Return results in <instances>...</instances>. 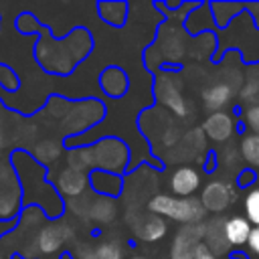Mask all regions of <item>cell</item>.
<instances>
[{
    "label": "cell",
    "mask_w": 259,
    "mask_h": 259,
    "mask_svg": "<svg viewBox=\"0 0 259 259\" xmlns=\"http://www.w3.org/2000/svg\"><path fill=\"white\" fill-rule=\"evenodd\" d=\"M243 208H245V219L251 225H257L259 227V186H251L245 192Z\"/></svg>",
    "instance_id": "ba28073f"
},
{
    "label": "cell",
    "mask_w": 259,
    "mask_h": 259,
    "mask_svg": "<svg viewBox=\"0 0 259 259\" xmlns=\"http://www.w3.org/2000/svg\"><path fill=\"white\" fill-rule=\"evenodd\" d=\"M241 156L247 164L259 166V134H249L241 140Z\"/></svg>",
    "instance_id": "9c48e42d"
},
{
    "label": "cell",
    "mask_w": 259,
    "mask_h": 259,
    "mask_svg": "<svg viewBox=\"0 0 259 259\" xmlns=\"http://www.w3.org/2000/svg\"><path fill=\"white\" fill-rule=\"evenodd\" d=\"M204 235V229L198 225H186L182 227L170 247V259H194L196 247L200 245V239Z\"/></svg>",
    "instance_id": "7a4b0ae2"
},
{
    "label": "cell",
    "mask_w": 259,
    "mask_h": 259,
    "mask_svg": "<svg viewBox=\"0 0 259 259\" xmlns=\"http://www.w3.org/2000/svg\"><path fill=\"white\" fill-rule=\"evenodd\" d=\"M132 259H144V257H132Z\"/></svg>",
    "instance_id": "5bb4252c"
},
{
    "label": "cell",
    "mask_w": 259,
    "mask_h": 259,
    "mask_svg": "<svg viewBox=\"0 0 259 259\" xmlns=\"http://www.w3.org/2000/svg\"><path fill=\"white\" fill-rule=\"evenodd\" d=\"M0 259H4V257H2V255H0Z\"/></svg>",
    "instance_id": "9a60e30c"
},
{
    "label": "cell",
    "mask_w": 259,
    "mask_h": 259,
    "mask_svg": "<svg viewBox=\"0 0 259 259\" xmlns=\"http://www.w3.org/2000/svg\"><path fill=\"white\" fill-rule=\"evenodd\" d=\"M231 95H233L231 87L225 85V83H219V85L208 87L202 97H204V105H206L208 109H221V107H225V105L229 103Z\"/></svg>",
    "instance_id": "52a82bcc"
},
{
    "label": "cell",
    "mask_w": 259,
    "mask_h": 259,
    "mask_svg": "<svg viewBox=\"0 0 259 259\" xmlns=\"http://www.w3.org/2000/svg\"><path fill=\"white\" fill-rule=\"evenodd\" d=\"M194 259H219V257H217V253H214V251H210V249H208L204 243H200V245L196 247Z\"/></svg>",
    "instance_id": "4fadbf2b"
},
{
    "label": "cell",
    "mask_w": 259,
    "mask_h": 259,
    "mask_svg": "<svg viewBox=\"0 0 259 259\" xmlns=\"http://www.w3.org/2000/svg\"><path fill=\"white\" fill-rule=\"evenodd\" d=\"M148 208L152 214H160L184 225H194L196 221L202 219L204 206L196 198H180V196H170V194H156L150 198Z\"/></svg>",
    "instance_id": "6da1fadb"
},
{
    "label": "cell",
    "mask_w": 259,
    "mask_h": 259,
    "mask_svg": "<svg viewBox=\"0 0 259 259\" xmlns=\"http://www.w3.org/2000/svg\"><path fill=\"white\" fill-rule=\"evenodd\" d=\"M200 172L192 166H182L176 168L170 176V190L172 194L180 196V198H190L198 188H200Z\"/></svg>",
    "instance_id": "277c9868"
},
{
    "label": "cell",
    "mask_w": 259,
    "mask_h": 259,
    "mask_svg": "<svg viewBox=\"0 0 259 259\" xmlns=\"http://www.w3.org/2000/svg\"><path fill=\"white\" fill-rule=\"evenodd\" d=\"M95 259H121V251H119V247L107 243V245H101L97 249Z\"/></svg>",
    "instance_id": "30bf717a"
},
{
    "label": "cell",
    "mask_w": 259,
    "mask_h": 259,
    "mask_svg": "<svg viewBox=\"0 0 259 259\" xmlns=\"http://www.w3.org/2000/svg\"><path fill=\"white\" fill-rule=\"evenodd\" d=\"M247 247H249V251L259 259V227H255V229L251 231V237H249V241H247Z\"/></svg>",
    "instance_id": "7c38bea8"
},
{
    "label": "cell",
    "mask_w": 259,
    "mask_h": 259,
    "mask_svg": "<svg viewBox=\"0 0 259 259\" xmlns=\"http://www.w3.org/2000/svg\"><path fill=\"white\" fill-rule=\"evenodd\" d=\"M235 196H237V192L229 182L212 180V182H208L204 186L202 196H200V204L204 206V210L221 212L235 200Z\"/></svg>",
    "instance_id": "3957f363"
},
{
    "label": "cell",
    "mask_w": 259,
    "mask_h": 259,
    "mask_svg": "<svg viewBox=\"0 0 259 259\" xmlns=\"http://www.w3.org/2000/svg\"><path fill=\"white\" fill-rule=\"evenodd\" d=\"M245 121L251 130H255V134H259V103L257 105H251L245 113Z\"/></svg>",
    "instance_id": "8fae6325"
},
{
    "label": "cell",
    "mask_w": 259,
    "mask_h": 259,
    "mask_svg": "<svg viewBox=\"0 0 259 259\" xmlns=\"http://www.w3.org/2000/svg\"><path fill=\"white\" fill-rule=\"evenodd\" d=\"M251 231H253V225L245 217H241V214L229 217L223 223V239L231 247H243V245H247V241L251 237Z\"/></svg>",
    "instance_id": "5b68a950"
},
{
    "label": "cell",
    "mask_w": 259,
    "mask_h": 259,
    "mask_svg": "<svg viewBox=\"0 0 259 259\" xmlns=\"http://www.w3.org/2000/svg\"><path fill=\"white\" fill-rule=\"evenodd\" d=\"M202 130L206 132V136L214 142H225L227 138H231L233 130H235V121L229 113L225 111H214L204 119Z\"/></svg>",
    "instance_id": "8992f818"
}]
</instances>
